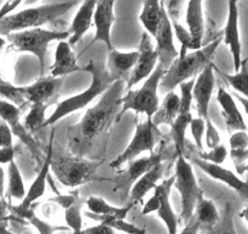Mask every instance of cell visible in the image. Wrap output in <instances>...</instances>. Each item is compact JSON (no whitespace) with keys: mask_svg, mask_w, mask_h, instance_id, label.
<instances>
[{"mask_svg":"<svg viewBox=\"0 0 248 234\" xmlns=\"http://www.w3.org/2000/svg\"><path fill=\"white\" fill-rule=\"evenodd\" d=\"M125 89V82L117 81L101 95L95 106L89 107L79 123L72 126L68 133L70 148L75 154H84L94 139L111 126L114 117L121 111V99Z\"/></svg>","mask_w":248,"mask_h":234,"instance_id":"cell-1","label":"cell"},{"mask_svg":"<svg viewBox=\"0 0 248 234\" xmlns=\"http://www.w3.org/2000/svg\"><path fill=\"white\" fill-rule=\"evenodd\" d=\"M77 5L78 1L47 3L11 14L0 21V35L8 37L11 33L40 28V26L55 22L57 18Z\"/></svg>","mask_w":248,"mask_h":234,"instance_id":"cell-2","label":"cell"},{"mask_svg":"<svg viewBox=\"0 0 248 234\" xmlns=\"http://www.w3.org/2000/svg\"><path fill=\"white\" fill-rule=\"evenodd\" d=\"M221 39L213 40L206 47L195 51L187 52L184 57H178L170 65V67L166 71L159 84V89L162 93L174 92V88L179 87L183 83L191 81L196 77L197 73H201L209 64H212L214 55Z\"/></svg>","mask_w":248,"mask_h":234,"instance_id":"cell-3","label":"cell"},{"mask_svg":"<svg viewBox=\"0 0 248 234\" xmlns=\"http://www.w3.org/2000/svg\"><path fill=\"white\" fill-rule=\"evenodd\" d=\"M82 72H88L92 76V82H90L89 87L84 92L79 93V94L73 95V97L60 101L55 107L54 112L46 118L44 127L55 125L67 115L87 107L93 100L104 94L111 87L112 83H114V81L108 75L107 70L102 68L101 66L95 64L94 61H89L87 66L82 67Z\"/></svg>","mask_w":248,"mask_h":234,"instance_id":"cell-4","label":"cell"},{"mask_svg":"<svg viewBox=\"0 0 248 234\" xmlns=\"http://www.w3.org/2000/svg\"><path fill=\"white\" fill-rule=\"evenodd\" d=\"M166 70L158 63L154 73L144 82V84L135 90H128L121 99V111L118 112L117 120L119 121L125 112L135 111L138 114L146 115V118L152 120L159 109L158 89Z\"/></svg>","mask_w":248,"mask_h":234,"instance_id":"cell-5","label":"cell"},{"mask_svg":"<svg viewBox=\"0 0 248 234\" xmlns=\"http://www.w3.org/2000/svg\"><path fill=\"white\" fill-rule=\"evenodd\" d=\"M6 38L10 42V44L15 48L16 51L30 52L37 57L40 65V76L43 77L45 72V56H46L49 44L55 40L56 42L68 40L70 33H68V31L34 28V30L11 33Z\"/></svg>","mask_w":248,"mask_h":234,"instance_id":"cell-6","label":"cell"},{"mask_svg":"<svg viewBox=\"0 0 248 234\" xmlns=\"http://www.w3.org/2000/svg\"><path fill=\"white\" fill-rule=\"evenodd\" d=\"M101 161H88L80 156L56 155L52 151L50 171L55 173L61 184L65 187H78L95 177Z\"/></svg>","mask_w":248,"mask_h":234,"instance_id":"cell-7","label":"cell"},{"mask_svg":"<svg viewBox=\"0 0 248 234\" xmlns=\"http://www.w3.org/2000/svg\"><path fill=\"white\" fill-rule=\"evenodd\" d=\"M174 178V187L181 198V221L186 224L192 218L197 200L203 192L197 183L194 168L186 160V156H176Z\"/></svg>","mask_w":248,"mask_h":234,"instance_id":"cell-8","label":"cell"},{"mask_svg":"<svg viewBox=\"0 0 248 234\" xmlns=\"http://www.w3.org/2000/svg\"><path fill=\"white\" fill-rule=\"evenodd\" d=\"M156 128L157 127L154 125L152 120H149V118H146V121L144 122L139 123L135 128L134 137L130 140L129 145L109 164L111 168H119L124 164L137 159L142 152L149 151L154 154V148L156 144Z\"/></svg>","mask_w":248,"mask_h":234,"instance_id":"cell-9","label":"cell"},{"mask_svg":"<svg viewBox=\"0 0 248 234\" xmlns=\"http://www.w3.org/2000/svg\"><path fill=\"white\" fill-rule=\"evenodd\" d=\"M139 57L135 64L129 80L125 83V90H132L133 87L139 84L141 81H146L154 73L158 65V52L152 44V37L149 33L141 34L139 45Z\"/></svg>","mask_w":248,"mask_h":234,"instance_id":"cell-10","label":"cell"},{"mask_svg":"<svg viewBox=\"0 0 248 234\" xmlns=\"http://www.w3.org/2000/svg\"><path fill=\"white\" fill-rule=\"evenodd\" d=\"M52 151H54V148H52L51 139V143H50L49 148H47L46 157H45L44 162H43L42 167H40V171L38 172L37 178H35L34 182L32 183V185H31L30 189H28V192L26 193L25 199H23L22 201H21V204L17 205V206L10 207V209L15 212V215H17L18 217L27 218L31 214H33L32 204L44 195L45 188H46V181L47 178H49L50 173Z\"/></svg>","mask_w":248,"mask_h":234,"instance_id":"cell-11","label":"cell"},{"mask_svg":"<svg viewBox=\"0 0 248 234\" xmlns=\"http://www.w3.org/2000/svg\"><path fill=\"white\" fill-rule=\"evenodd\" d=\"M173 38L174 32L171 22L167 15L164 3H161V22L155 39H156V50L158 52V63L166 71L179 56V51L174 45Z\"/></svg>","mask_w":248,"mask_h":234,"instance_id":"cell-12","label":"cell"},{"mask_svg":"<svg viewBox=\"0 0 248 234\" xmlns=\"http://www.w3.org/2000/svg\"><path fill=\"white\" fill-rule=\"evenodd\" d=\"M0 118L4 122L8 123L9 127L13 131V134L18 137V139L30 149L33 156L37 159L38 164H42V157H40L39 145L33 139L32 135L27 132L25 126L21 123V109L15 106L11 102L0 98Z\"/></svg>","mask_w":248,"mask_h":234,"instance_id":"cell-13","label":"cell"},{"mask_svg":"<svg viewBox=\"0 0 248 234\" xmlns=\"http://www.w3.org/2000/svg\"><path fill=\"white\" fill-rule=\"evenodd\" d=\"M214 70H216L214 64H209L197 76V78L195 80L194 89H192V99L196 101L199 117L203 118L204 121L211 120L209 118V105H211L212 95H213L214 85H216Z\"/></svg>","mask_w":248,"mask_h":234,"instance_id":"cell-14","label":"cell"},{"mask_svg":"<svg viewBox=\"0 0 248 234\" xmlns=\"http://www.w3.org/2000/svg\"><path fill=\"white\" fill-rule=\"evenodd\" d=\"M65 78L40 77L33 84L22 87L23 95L28 104L52 105L56 102Z\"/></svg>","mask_w":248,"mask_h":234,"instance_id":"cell-15","label":"cell"},{"mask_svg":"<svg viewBox=\"0 0 248 234\" xmlns=\"http://www.w3.org/2000/svg\"><path fill=\"white\" fill-rule=\"evenodd\" d=\"M228 18L223 32V42L230 49L235 73L238 72L242 65V44H241L240 27H238V5L236 1L228 4Z\"/></svg>","mask_w":248,"mask_h":234,"instance_id":"cell-16","label":"cell"},{"mask_svg":"<svg viewBox=\"0 0 248 234\" xmlns=\"http://www.w3.org/2000/svg\"><path fill=\"white\" fill-rule=\"evenodd\" d=\"M114 4L116 3L113 0H100V1H97L94 14L95 35L88 49L93 47L95 43L99 42L104 43L108 51L113 49L111 39V28L114 22Z\"/></svg>","mask_w":248,"mask_h":234,"instance_id":"cell-17","label":"cell"},{"mask_svg":"<svg viewBox=\"0 0 248 234\" xmlns=\"http://www.w3.org/2000/svg\"><path fill=\"white\" fill-rule=\"evenodd\" d=\"M192 164L195 166L200 167L204 173H207L211 178L218 181V182L224 183L228 187H230L231 189L235 190L240 197H242L243 199L248 200V183L245 182L243 180H241L237 174L231 172L230 169L224 168L223 166H217V165L208 164V162H204L202 160H200L199 157H192Z\"/></svg>","mask_w":248,"mask_h":234,"instance_id":"cell-18","label":"cell"},{"mask_svg":"<svg viewBox=\"0 0 248 234\" xmlns=\"http://www.w3.org/2000/svg\"><path fill=\"white\" fill-rule=\"evenodd\" d=\"M139 57V51H129L122 52L117 49H112L108 51L107 57V72L111 76L114 82L117 81H123L127 83L130 75L133 72L135 64Z\"/></svg>","mask_w":248,"mask_h":234,"instance_id":"cell-19","label":"cell"},{"mask_svg":"<svg viewBox=\"0 0 248 234\" xmlns=\"http://www.w3.org/2000/svg\"><path fill=\"white\" fill-rule=\"evenodd\" d=\"M75 72H82V67L77 64V57L67 40L59 42L55 51L54 64L50 67V76L54 78H65Z\"/></svg>","mask_w":248,"mask_h":234,"instance_id":"cell-20","label":"cell"},{"mask_svg":"<svg viewBox=\"0 0 248 234\" xmlns=\"http://www.w3.org/2000/svg\"><path fill=\"white\" fill-rule=\"evenodd\" d=\"M96 4V0H85V1L80 4L77 14L75 15L72 23H71L70 30H68L70 38H68L67 42L71 47L78 44L83 39L85 33L90 30L93 22H94V14Z\"/></svg>","mask_w":248,"mask_h":234,"instance_id":"cell-21","label":"cell"},{"mask_svg":"<svg viewBox=\"0 0 248 234\" xmlns=\"http://www.w3.org/2000/svg\"><path fill=\"white\" fill-rule=\"evenodd\" d=\"M174 180H175L174 176H171L163 181V183L157 184V187L154 189V193H156L159 198V207L157 215L166 224L168 234H178V218L170 205V190L174 185Z\"/></svg>","mask_w":248,"mask_h":234,"instance_id":"cell-22","label":"cell"},{"mask_svg":"<svg viewBox=\"0 0 248 234\" xmlns=\"http://www.w3.org/2000/svg\"><path fill=\"white\" fill-rule=\"evenodd\" d=\"M217 100L220 105L221 114H223L229 132L231 134L235 132H240V131L247 132V125L245 122V118L238 110L232 94H230L224 88H219L218 93H217Z\"/></svg>","mask_w":248,"mask_h":234,"instance_id":"cell-23","label":"cell"},{"mask_svg":"<svg viewBox=\"0 0 248 234\" xmlns=\"http://www.w3.org/2000/svg\"><path fill=\"white\" fill-rule=\"evenodd\" d=\"M202 6H203L202 1H189L186 5V25H187V31L192 37L194 51L202 48V39H203L204 32Z\"/></svg>","mask_w":248,"mask_h":234,"instance_id":"cell-24","label":"cell"},{"mask_svg":"<svg viewBox=\"0 0 248 234\" xmlns=\"http://www.w3.org/2000/svg\"><path fill=\"white\" fill-rule=\"evenodd\" d=\"M163 173L164 166L163 162H162V164H158L157 166H155L151 171H149L144 176H141L134 183V185L132 187V190H130V200H132V204H137V202L142 201V199L152 189H155L157 187V182L161 180Z\"/></svg>","mask_w":248,"mask_h":234,"instance_id":"cell-25","label":"cell"},{"mask_svg":"<svg viewBox=\"0 0 248 234\" xmlns=\"http://www.w3.org/2000/svg\"><path fill=\"white\" fill-rule=\"evenodd\" d=\"M180 112V97L175 92L167 93L158 111L152 117V122L156 127L162 125L171 126Z\"/></svg>","mask_w":248,"mask_h":234,"instance_id":"cell-26","label":"cell"},{"mask_svg":"<svg viewBox=\"0 0 248 234\" xmlns=\"http://www.w3.org/2000/svg\"><path fill=\"white\" fill-rule=\"evenodd\" d=\"M89 212L96 215L99 217H113L118 219H125L128 212L132 210L133 204L127 205L124 207L112 206L108 202L105 201L104 199L97 197H90L85 200Z\"/></svg>","mask_w":248,"mask_h":234,"instance_id":"cell-27","label":"cell"},{"mask_svg":"<svg viewBox=\"0 0 248 234\" xmlns=\"http://www.w3.org/2000/svg\"><path fill=\"white\" fill-rule=\"evenodd\" d=\"M191 111H180L176 120L170 126V134L175 147L176 156H185V133L192 121Z\"/></svg>","mask_w":248,"mask_h":234,"instance_id":"cell-28","label":"cell"},{"mask_svg":"<svg viewBox=\"0 0 248 234\" xmlns=\"http://www.w3.org/2000/svg\"><path fill=\"white\" fill-rule=\"evenodd\" d=\"M140 22L151 37H156L159 22H161V1L146 0L140 14Z\"/></svg>","mask_w":248,"mask_h":234,"instance_id":"cell-29","label":"cell"},{"mask_svg":"<svg viewBox=\"0 0 248 234\" xmlns=\"http://www.w3.org/2000/svg\"><path fill=\"white\" fill-rule=\"evenodd\" d=\"M162 162H163V155H162V152H157V154L154 152V154H151L147 157L133 160V161L129 162V166H128L127 172H125L127 180L129 182L138 181L141 176H144L145 173L151 171L155 166H157L158 164H162Z\"/></svg>","mask_w":248,"mask_h":234,"instance_id":"cell-30","label":"cell"},{"mask_svg":"<svg viewBox=\"0 0 248 234\" xmlns=\"http://www.w3.org/2000/svg\"><path fill=\"white\" fill-rule=\"evenodd\" d=\"M195 216L201 224L206 226H214L219 221V212L217 210L216 204L212 200L206 199L203 194L200 195L195 207Z\"/></svg>","mask_w":248,"mask_h":234,"instance_id":"cell-31","label":"cell"},{"mask_svg":"<svg viewBox=\"0 0 248 234\" xmlns=\"http://www.w3.org/2000/svg\"><path fill=\"white\" fill-rule=\"evenodd\" d=\"M26 188L23 178L15 161L11 162L8 167V195L11 199L21 200L26 197Z\"/></svg>","mask_w":248,"mask_h":234,"instance_id":"cell-32","label":"cell"},{"mask_svg":"<svg viewBox=\"0 0 248 234\" xmlns=\"http://www.w3.org/2000/svg\"><path fill=\"white\" fill-rule=\"evenodd\" d=\"M49 106L50 105L46 104L31 105L30 111L26 115L25 123H23V126H25V128L27 130V132L30 133L31 135L44 127L45 121H46L45 114H46V110Z\"/></svg>","mask_w":248,"mask_h":234,"instance_id":"cell-33","label":"cell"},{"mask_svg":"<svg viewBox=\"0 0 248 234\" xmlns=\"http://www.w3.org/2000/svg\"><path fill=\"white\" fill-rule=\"evenodd\" d=\"M224 80L229 83L231 88L235 92L238 93V95L243 98H248V59L242 61V65L238 72L233 73V75H228L218 71Z\"/></svg>","mask_w":248,"mask_h":234,"instance_id":"cell-34","label":"cell"},{"mask_svg":"<svg viewBox=\"0 0 248 234\" xmlns=\"http://www.w3.org/2000/svg\"><path fill=\"white\" fill-rule=\"evenodd\" d=\"M85 216L94 219V221H99L100 223L106 224V226L111 227L114 231L124 232V233L127 234H146V231H145L144 228H140V227L135 226V224L129 223V222H127L125 219H118L113 218V217H99L89 211L85 212Z\"/></svg>","mask_w":248,"mask_h":234,"instance_id":"cell-35","label":"cell"},{"mask_svg":"<svg viewBox=\"0 0 248 234\" xmlns=\"http://www.w3.org/2000/svg\"><path fill=\"white\" fill-rule=\"evenodd\" d=\"M0 97L6 101L14 104L15 106L20 107V109L28 105L27 100L23 95L22 87H16V85L11 84L10 82L4 80L1 76H0Z\"/></svg>","mask_w":248,"mask_h":234,"instance_id":"cell-36","label":"cell"},{"mask_svg":"<svg viewBox=\"0 0 248 234\" xmlns=\"http://www.w3.org/2000/svg\"><path fill=\"white\" fill-rule=\"evenodd\" d=\"M83 200L76 197L75 201L71 206L65 209V219L68 228H71L75 234H82L83 232V217H82V207Z\"/></svg>","mask_w":248,"mask_h":234,"instance_id":"cell-37","label":"cell"},{"mask_svg":"<svg viewBox=\"0 0 248 234\" xmlns=\"http://www.w3.org/2000/svg\"><path fill=\"white\" fill-rule=\"evenodd\" d=\"M171 27H173L174 35H175L176 39L180 43V51H179L178 57L186 56L190 49L194 51V43H192V37L189 31L186 30L183 25H180L178 21L171 22Z\"/></svg>","mask_w":248,"mask_h":234,"instance_id":"cell-38","label":"cell"},{"mask_svg":"<svg viewBox=\"0 0 248 234\" xmlns=\"http://www.w3.org/2000/svg\"><path fill=\"white\" fill-rule=\"evenodd\" d=\"M226 156H228V149L225 145L220 144L214 149H211L209 151H199V159L208 164L217 165V166H221L225 162Z\"/></svg>","mask_w":248,"mask_h":234,"instance_id":"cell-39","label":"cell"},{"mask_svg":"<svg viewBox=\"0 0 248 234\" xmlns=\"http://www.w3.org/2000/svg\"><path fill=\"white\" fill-rule=\"evenodd\" d=\"M26 219H28V221H30L31 223H32L33 226L37 228V231L39 232V234H55L56 232H59V231H67L68 229L67 226H65V227L52 226V224H50V223H47V222L43 221V219L38 218V217L34 215V212H33V214H31Z\"/></svg>","mask_w":248,"mask_h":234,"instance_id":"cell-40","label":"cell"},{"mask_svg":"<svg viewBox=\"0 0 248 234\" xmlns=\"http://www.w3.org/2000/svg\"><path fill=\"white\" fill-rule=\"evenodd\" d=\"M190 131H191L192 138L195 140V144H196L197 149H200V151H202V138L204 137V132H206V121L201 117H194L190 123Z\"/></svg>","mask_w":248,"mask_h":234,"instance_id":"cell-41","label":"cell"},{"mask_svg":"<svg viewBox=\"0 0 248 234\" xmlns=\"http://www.w3.org/2000/svg\"><path fill=\"white\" fill-rule=\"evenodd\" d=\"M204 138H206V145L209 150L214 149L218 145L221 144L220 135L217 131L216 126L213 125L211 120L206 121V132H204Z\"/></svg>","mask_w":248,"mask_h":234,"instance_id":"cell-42","label":"cell"},{"mask_svg":"<svg viewBox=\"0 0 248 234\" xmlns=\"http://www.w3.org/2000/svg\"><path fill=\"white\" fill-rule=\"evenodd\" d=\"M248 148V133L240 131L231 134L230 151H242Z\"/></svg>","mask_w":248,"mask_h":234,"instance_id":"cell-43","label":"cell"},{"mask_svg":"<svg viewBox=\"0 0 248 234\" xmlns=\"http://www.w3.org/2000/svg\"><path fill=\"white\" fill-rule=\"evenodd\" d=\"M13 131L8 123L0 118V148H9L13 145Z\"/></svg>","mask_w":248,"mask_h":234,"instance_id":"cell-44","label":"cell"},{"mask_svg":"<svg viewBox=\"0 0 248 234\" xmlns=\"http://www.w3.org/2000/svg\"><path fill=\"white\" fill-rule=\"evenodd\" d=\"M16 148H0V165H10L11 162L15 161Z\"/></svg>","mask_w":248,"mask_h":234,"instance_id":"cell-45","label":"cell"},{"mask_svg":"<svg viewBox=\"0 0 248 234\" xmlns=\"http://www.w3.org/2000/svg\"><path fill=\"white\" fill-rule=\"evenodd\" d=\"M158 207H159V198L156 193H154V195H152V197L147 200V202L144 205V207H142L141 214L149 215V214H152V212H155V211L157 212L158 211Z\"/></svg>","mask_w":248,"mask_h":234,"instance_id":"cell-46","label":"cell"},{"mask_svg":"<svg viewBox=\"0 0 248 234\" xmlns=\"http://www.w3.org/2000/svg\"><path fill=\"white\" fill-rule=\"evenodd\" d=\"M114 229H112L111 227L106 226L104 223H100L97 226L89 227L87 229H83L82 234H114Z\"/></svg>","mask_w":248,"mask_h":234,"instance_id":"cell-47","label":"cell"},{"mask_svg":"<svg viewBox=\"0 0 248 234\" xmlns=\"http://www.w3.org/2000/svg\"><path fill=\"white\" fill-rule=\"evenodd\" d=\"M200 228H201V223L196 218H191L185 224L183 231L178 234H199Z\"/></svg>","mask_w":248,"mask_h":234,"instance_id":"cell-48","label":"cell"},{"mask_svg":"<svg viewBox=\"0 0 248 234\" xmlns=\"http://www.w3.org/2000/svg\"><path fill=\"white\" fill-rule=\"evenodd\" d=\"M9 204L4 199H0V222H8Z\"/></svg>","mask_w":248,"mask_h":234,"instance_id":"cell-49","label":"cell"},{"mask_svg":"<svg viewBox=\"0 0 248 234\" xmlns=\"http://www.w3.org/2000/svg\"><path fill=\"white\" fill-rule=\"evenodd\" d=\"M5 197V171L0 166V199Z\"/></svg>","mask_w":248,"mask_h":234,"instance_id":"cell-50","label":"cell"},{"mask_svg":"<svg viewBox=\"0 0 248 234\" xmlns=\"http://www.w3.org/2000/svg\"><path fill=\"white\" fill-rule=\"evenodd\" d=\"M232 97L236 98V99H237L238 101L241 102V105H242L243 109H245L246 114L248 115V98H243V97H241V95H238V94L232 95Z\"/></svg>","mask_w":248,"mask_h":234,"instance_id":"cell-51","label":"cell"},{"mask_svg":"<svg viewBox=\"0 0 248 234\" xmlns=\"http://www.w3.org/2000/svg\"><path fill=\"white\" fill-rule=\"evenodd\" d=\"M0 234H14L8 228V222H0Z\"/></svg>","mask_w":248,"mask_h":234,"instance_id":"cell-52","label":"cell"},{"mask_svg":"<svg viewBox=\"0 0 248 234\" xmlns=\"http://www.w3.org/2000/svg\"><path fill=\"white\" fill-rule=\"evenodd\" d=\"M240 217L242 219H245V221L248 223V205L245 207V209H242V211L240 212Z\"/></svg>","mask_w":248,"mask_h":234,"instance_id":"cell-53","label":"cell"},{"mask_svg":"<svg viewBox=\"0 0 248 234\" xmlns=\"http://www.w3.org/2000/svg\"><path fill=\"white\" fill-rule=\"evenodd\" d=\"M5 44H6V40L4 39V38L1 37V35H0V52H1V50H3V48L5 47Z\"/></svg>","mask_w":248,"mask_h":234,"instance_id":"cell-54","label":"cell"},{"mask_svg":"<svg viewBox=\"0 0 248 234\" xmlns=\"http://www.w3.org/2000/svg\"><path fill=\"white\" fill-rule=\"evenodd\" d=\"M223 234H226V233H223Z\"/></svg>","mask_w":248,"mask_h":234,"instance_id":"cell-55","label":"cell"}]
</instances>
